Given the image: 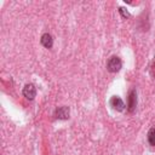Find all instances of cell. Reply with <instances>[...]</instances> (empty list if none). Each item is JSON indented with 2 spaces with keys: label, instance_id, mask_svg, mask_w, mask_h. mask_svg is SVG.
I'll return each instance as SVG.
<instances>
[{
  "label": "cell",
  "instance_id": "6da1fadb",
  "mask_svg": "<svg viewBox=\"0 0 155 155\" xmlns=\"http://www.w3.org/2000/svg\"><path fill=\"white\" fill-rule=\"evenodd\" d=\"M122 67V62L117 56H111L107 63V68L110 73H117Z\"/></svg>",
  "mask_w": 155,
  "mask_h": 155
},
{
  "label": "cell",
  "instance_id": "7a4b0ae2",
  "mask_svg": "<svg viewBox=\"0 0 155 155\" xmlns=\"http://www.w3.org/2000/svg\"><path fill=\"white\" fill-rule=\"evenodd\" d=\"M23 96L27 99L33 101L35 98V96H36V88H35V86L33 84H27L24 86V88H23Z\"/></svg>",
  "mask_w": 155,
  "mask_h": 155
},
{
  "label": "cell",
  "instance_id": "3957f363",
  "mask_svg": "<svg viewBox=\"0 0 155 155\" xmlns=\"http://www.w3.org/2000/svg\"><path fill=\"white\" fill-rule=\"evenodd\" d=\"M127 107H128V111H133L137 107V92L136 90H131L128 93V98H127Z\"/></svg>",
  "mask_w": 155,
  "mask_h": 155
},
{
  "label": "cell",
  "instance_id": "277c9868",
  "mask_svg": "<svg viewBox=\"0 0 155 155\" xmlns=\"http://www.w3.org/2000/svg\"><path fill=\"white\" fill-rule=\"evenodd\" d=\"M69 114H70V110L65 105L57 108L56 111H54V116L57 119H59V120H67V119H69Z\"/></svg>",
  "mask_w": 155,
  "mask_h": 155
},
{
  "label": "cell",
  "instance_id": "5b68a950",
  "mask_svg": "<svg viewBox=\"0 0 155 155\" xmlns=\"http://www.w3.org/2000/svg\"><path fill=\"white\" fill-rule=\"evenodd\" d=\"M110 105H111L115 110H117V111H122V110L125 109V103H124V101H122L120 97H117V96H114V97L110 99Z\"/></svg>",
  "mask_w": 155,
  "mask_h": 155
},
{
  "label": "cell",
  "instance_id": "8992f818",
  "mask_svg": "<svg viewBox=\"0 0 155 155\" xmlns=\"http://www.w3.org/2000/svg\"><path fill=\"white\" fill-rule=\"evenodd\" d=\"M40 41H41V45H42L44 47H46V48H51L52 45H53V39H52L51 34H48V33L42 34Z\"/></svg>",
  "mask_w": 155,
  "mask_h": 155
},
{
  "label": "cell",
  "instance_id": "52a82bcc",
  "mask_svg": "<svg viewBox=\"0 0 155 155\" xmlns=\"http://www.w3.org/2000/svg\"><path fill=\"white\" fill-rule=\"evenodd\" d=\"M148 142L151 147H155V128H150L148 132Z\"/></svg>",
  "mask_w": 155,
  "mask_h": 155
},
{
  "label": "cell",
  "instance_id": "ba28073f",
  "mask_svg": "<svg viewBox=\"0 0 155 155\" xmlns=\"http://www.w3.org/2000/svg\"><path fill=\"white\" fill-rule=\"evenodd\" d=\"M119 12H120V15H121L124 18H128V17H130V12H128L125 7H119Z\"/></svg>",
  "mask_w": 155,
  "mask_h": 155
}]
</instances>
